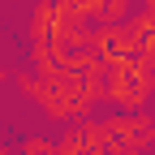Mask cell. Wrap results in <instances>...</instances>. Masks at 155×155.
<instances>
[{
  "instance_id": "cell-1",
  "label": "cell",
  "mask_w": 155,
  "mask_h": 155,
  "mask_svg": "<svg viewBox=\"0 0 155 155\" xmlns=\"http://www.w3.org/2000/svg\"><path fill=\"white\" fill-rule=\"evenodd\" d=\"M104 99L116 104L121 112H147V104L155 99V65L147 61H116L104 73Z\"/></svg>"
},
{
  "instance_id": "cell-2",
  "label": "cell",
  "mask_w": 155,
  "mask_h": 155,
  "mask_svg": "<svg viewBox=\"0 0 155 155\" xmlns=\"http://www.w3.org/2000/svg\"><path fill=\"white\" fill-rule=\"evenodd\" d=\"M108 134H112V147H121V151H134V155L155 151V116L151 112H116V116H108Z\"/></svg>"
},
{
  "instance_id": "cell-3",
  "label": "cell",
  "mask_w": 155,
  "mask_h": 155,
  "mask_svg": "<svg viewBox=\"0 0 155 155\" xmlns=\"http://www.w3.org/2000/svg\"><path fill=\"white\" fill-rule=\"evenodd\" d=\"M61 147L65 155H108L112 151V134H108V121H78V125H69L65 134H61Z\"/></svg>"
},
{
  "instance_id": "cell-4",
  "label": "cell",
  "mask_w": 155,
  "mask_h": 155,
  "mask_svg": "<svg viewBox=\"0 0 155 155\" xmlns=\"http://www.w3.org/2000/svg\"><path fill=\"white\" fill-rule=\"evenodd\" d=\"M91 48L99 52V61L104 65H116V61H134V35H129V26H99L95 30V39H91Z\"/></svg>"
},
{
  "instance_id": "cell-5",
  "label": "cell",
  "mask_w": 155,
  "mask_h": 155,
  "mask_svg": "<svg viewBox=\"0 0 155 155\" xmlns=\"http://www.w3.org/2000/svg\"><path fill=\"white\" fill-rule=\"evenodd\" d=\"M125 26H129V35H134V52H138V61L155 65V13L142 9V13H134Z\"/></svg>"
},
{
  "instance_id": "cell-6",
  "label": "cell",
  "mask_w": 155,
  "mask_h": 155,
  "mask_svg": "<svg viewBox=\"0 0 155 155\" xmlns=\"http://www.w3.org/2000/svg\"><path fill=\"white\" fill-rule=\"evenodd\" d=\"M129 9H134V0H99V9H95L91 17H95L99 26H125L129 17H134Z\"/></svg>"
},
{
  "instance_id": "cell-7",
  "label": "cell",
  "mask_w": 155,
  "mask_h": 155,
  "mask_svg": "<svg viewBox=\"0 0 155 155\" xmlns=\"http://www.w3.org/2000/svg\"><path fill=\"white\" fill-rule=\"evenodd\" d=\"M22 155H65L56 142H48V138H26L22 142Z\"/></svg>"
},
{
  "instance_id": "cell-8",
  "label": "cell",
  "mask_w": 155,
  "mask_h": 155,
  "mask_svg": "<svg viewBox=\"0 0 155 155\" xmlns=\"http://www.w3.org/2000/svg\"><path fill=\"white\" fill-rule=\"evenodd\" d=\"M142 9H151V13H155V0H142Z\"/></svg>"
},
{
  "instance_id": "cell-9",
  "label": "cell",
  "mask_w": 155,
  "mask_h": 155,
  "mask_svg": "<svg viewBox=\"0 0 155 155\" xmlns=\"http://www.w3.org/2000/svg\"><path fill=\"white\" fill-rule=\"evenodd\" d=\"M151 116H155V99H151Z\"/></svg>"
}]
</instances>
